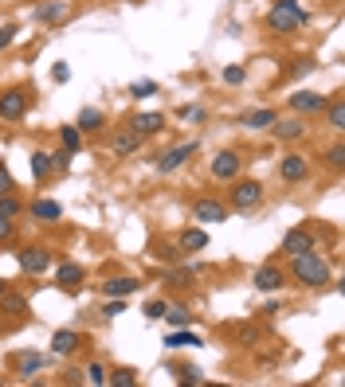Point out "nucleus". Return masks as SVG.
<instances>
[{
	"label": "nucleus",
	"mask_w": 345,
	"mask_h": 387,
	"mask_svg": "<svg viewBox=\"0 0 345 387\" xmlns=\"http://www.w3.org/2000/svg\"><path fill=\"white\" fill-rule=\"evenodd\" d=\"M306 71H314V59H302V63H295V71H290V74H306Z\"/></svg>",
	"instance_id": "46"
},
{
	"label": "nucleus",
	"mask_w": 345,
	"mask_h": 387,
	"mask_svg": "<svg viewBox=\"0 0 345 387\" xmlns=\"http://www.w3.org/2000/svg\"><path fill=\"white\" fill-rule=\"evenodd\" d=\"M48 266H51L48 251H39V247H32V251H20V270H24V274H43Z\"/></svg>",
	"instance_id": "12"
},
{
	"label": "nucleus",
	"mask_w": 345,
	"mask_h": 387,
	"mask_svg": "<svg viewBox=\"0 0 345 387\" xmlns=\"http://www.w3.org/2000/svg\"><path fill=\"white\" fill-rule=\"evenodd\" d=\"M106 384H114V387H134L137 384V372H134V368H118L114 375H106Z\"/></svg>",
	"instance_id": "29"
},
{
	"label": "nucleus",
	"mask_w": 345,
	"mask_h": 387,
	"mask_svg": "<svg viewBox=\"0 0 345 387\" xmlns=\"http://www.w3.org/2000/svg\"><path fill=\"white\" fill-rule=\"evenodd\" d=\"M290 109H298V114H322L326 109V94H318V90H298V94H290Z\"/></svg>",
	"instance_id": "7"
},
{
	"label": "nucleus",
	"mask_w": 345,
	"mask_h": 387,
	"mask_svg": "<svg viewBox=\"0 0 345 387\" xmlns=\"http://www.w3.org/2000/svg\"><path fill=\"white\" fill-rule=\"evenodd\" d=\"M177 379L181 384H204V372L200 368H177Z\"/></svg>",
	"instance_id": "34"
},
{
	"label": "nucleus",
	"mask_w": 345,
	"mask_h": 387,
	"mask_svg": "<svg viewBox=\"0 0 345 387\" xmlns=\"http://www.w3.org/2000/svg\"><path fill=\"white\" fill-rule=\"evenodd\" d=\"M59 141H63V149H67V153H79V149H83V134H79V125H63V129H59Z\"/></svg>",
	"instance_id": "25"
},
{
	"label": "nucleus",
	"mask_w": 345,
	"mask_h": 387,
	"mask_svg": "<svg viewBox=\"0 0 345 387\" xmlns=\"http://www.w3.org/2000/svg\"><path fill=\"white\" fill-rule=\"evenodd\" d=\"M314 247H318V242H314V235H310L306 227L290 231V235L283 239V251H286V254H306V251H314Z\"/></svg>",
	"instance_id": "11"
},
{
	"label": "nucleus",
	"mask_w": 345,
	"mask_h": 387,
	"mask_svg": "<svg viewBox=\"0 0 345 387\" xmlns=\"http://www.w3.org/2000/svg\"><path fill=\"white\" fill-rule=\"evenodd\" d=\"M32 16H36V24H59V20H67V16H71V8L55 0V4H39Z\"/></svg>",
	"instance_id": "18"
},
{
	"label": "nucleus",
	"mask_w": 345,
	"mask_h": 387,
	"mask_svg": "<svg viewBox=\"0 0 345 387\" xmlns=\"http://www.w3.org/2000/svg\"><path fill=\"white\" fill-rule=\"evenodd\" d=\"M302 121H279L275 118V137H283V141H295V137H302Z\"/></svg>",
	"instance_id": "26"
},
{
	"label": "nucleus",
	"mask_w": 345,
	"mask_h": 387,
	"mask_svg": "<svg viewBox=\"0 0 345 387\" xmlns=\"http://www.w3.org/2000/svg\"><path fill=\"white\" fill-rule=\"evenodd\" d=\"M8 235H12V219H8V216H0V242L8 239Z\"/></svg>",
	"instance_id": "45"
},
{
	"label": "nucleus",
	"mask_w": 345,
	"mask_h": 387,
	"mask_svg": "<svg viewBox=\"0 0 345 387\" xmlns=\"http://www.w3.org/2000/svg\"><path fill=\"white\" fill-rule=\"evenodd\" d=\"M83 379H86V384H95V387H102V384H106V368H102V364H86Z\"/></svg>",
	"instance_id": "31"
},
{
	"label": "nucleus",
	"mask_w": 345,
	"mask_h": 387,
	"mask_svg": "<svg viewBox=\"0 0 345 387\" xmlns=\"http://www.w3.org/2000/svg\"><path fill=\"white\" fill-rule=\"evenodd\" d=\"M286 286V274L279 266H263L255 274V290H263V293H275V290H283Z\"/></svg>",
	"instance_id": "10"
},
{
	"label": "nucleus",
	"mask_w": 345,
	"mask_h": 387,
	"mask_svg": "<svg viewBox=\"0 0 345 387\" xmlns=\"http://www.w3.org/2000/svg\"><path fill=\"white\" fill-rule=\"evenodd\" d=\"M137 286H141V282H137V278H126V274H122V278H110V282H106V297H130Z\"/></svg>",
	"instance_id": "22"
},
{
	"label": "nucleus",
	"mask_w": 345,
	"mask_h": 387,
	"mask_svg": "<svg viewBox=\"0 0 345 387\" xmlns=\"http://www.w3.org/2000/svg\"><path fill=\"white\" fill-rule=\"evenodd\" d=\"M48 172H51V157H48V153H36V157H32V176H36V180H43Z\"/></svg>",
	"instance_id": "32"
},
{
	"label": "nucleus",
	"mask_w": 345,
	"mask_h": 387,
	"mask_svg": "<svg viewBox=\"0 0 345 387\" xmlns=\"http://www.w3.org/2000/svg\"><path fill=\"white\" fill-rule=\"evenodd\" d=\"M330 125L333 129H345V102H342V94L330 102Z\"/></svg>",
	"instance_id": "30"
},
{
	"label": "nucleus",
	"mask_w": 345,
	"mask_h": 387,
	"mask_svg": "<svg viewBox=\"0 0 345 387\" xmlns=\"http://www.w3.org/2000/svg\"><path fill=\"white\" fill-rule=\"evenodd\" d=\"M51 79H55V83H67V79H71V67H67V63H55V67H51Z\"/></svg>",
	"instance_id": "40"
},
{
	"label": "nucleus",
	"mask_w": 345,
	"mask_h": 387,
	"mask_svg": "<svg viewBox=\"0 0 345 387\" xmlns=\"http://www.w3.org/2000/svg\"><path fill=\"white\" fill-rule=\"evenodd\" d=\"M244 125L247 129H271L275 125V109H251L244 118Z\"/></svg>",
	"instance_id": "24"
},
{
	"label": "nucleus",
	"mask_w": 345,
	"mask_h": 387,
	"mask_svg": "<svg viewBox=\"0 0 345 387\" xmlns=\"http://www.w3.org/2000/svg\"><path fill=\"white\" fill-rule=\"evenodd\" d=\"M130 94H134V98H153V94H157V83H149V79H141V83H134V86H130Z\"/></svg>",
	"instance_id": "33"
},
{
	"label": "nucleus",
	"mask_w": 345,
	"mask_h": 387,
	"mask_svg": "<svg viewBox=\"0 0 345 387\" xmlns=\"http://www.w3.org/2000/svg\"><path fill=\"white\" fill-rule=\"evenodd\" d=\"M247 74H244V67H224V83H232V86H239Z\"/></svg>",
	"instance_id": "38"
},
{
	"label": "nucleus",
	"mask_w": 345,
	"mask_h": 387,
	"mask_svg": "<svg viewBox=\"0 0 345 387\" xmlns=\"http://www.w3.org/2000/svg\"><path fill=\"white\" fill-rule=\"evenodd\" d=\"M0 216H8V219H16V216H20V204H16V200H12L8 192L0 196Z\"/></svg>",
	"instance_id": "35"
},
{
	"label": "nucleus",
	"mask_w": 345,
	"mask_h": 387,
	"mask_svg": "<svg viewBox=\"0 0 345 387\" xmlns=\"http://www.w3.org/2000/svg\"><path fill=\"white\" fill-rule=\"evenodd\" d=\"M32 216H36L39 223H55V219L63 216V207L55 204V200H39V204H32Z\"/></svg>",
	"instance_id": "23"
},
{
	"label": "nucleus",
	"mask_w": 345,
	"mask_h": 387,
	"mask_svg": "<svg viewBox=\"0 0 345 387\" xmlns=\"http://www.w3.org/2000/svg\"><path fill=\"white\" fill-rule=\"evenodd\" d=\"M75 125H79V134H95V129H102V114L95 106H83L79 109V121H75Z\"/></svg>",
	"instance_id": "21"
},
{
	"label": "nucleus",
	"mask_w": 345,
	"mask_h": 387,
	"mask_svg": "<svg viewBox=\"0 0 345 387\" xmlns=\"http://www.w3.org/2000/svg\"><path fill=\"white\" fill-rule=\"evenodd\" d=\"M193 219H200V223H224L228 211H224L220 200H197L193 204Z\"/></svg>",
	"instance_id": "9"
},
{
	"label": "nucleus",
	"mask_w": 345,
	"mask_h": 387,
	"mask_svg": "<svg viewBox=\"0 0 345 387\" xmlns=\"http://www.w3.org/2000/svg\"><path fill=\"white\" fill-rule=\"evenodd\" d=\"M188 344H193V348H200V344H204V340H200L188 325L185 328H172L169 337H165V348H188Z\"/></svg>",
	"instance_id": "20"
},
{
	"label": "nucleus",
	"mask_w": 345,
	"mask_h": 387,
	"mask_svg": "<svg viewBox=\"0 0 345 387\" xmlns=\"http://www.w3.org/2000/svg\"><path fill=\"white\" fill-rule=\"evenodd\" d=\"M212 176H216V180H235V176H239V153H232V149L216 153V157H212Z\"/></svg>",
	"instance_id": "6"
},
{
	"label": "nucleus",
	"mask_w": 345,
	"mask_h": 387,
	"mask_svg": "<svg viewBox=\"0 0 345 387\" xmlns=\"http://www.w3.org/2000/svg\"><path fill=\"white\" fill-rule=\"evenodd\" d=\"M169 282H177V286H188L193 282V266H185V270H172V278Z\"/></svg>",
	"instance_id": "43"
},
{
	"label": "nucleus",
	"mask_w": 345,
	"mask_h": 387,
	"mask_svg": "<svg viewBox=\"0 0 345 387\" xmlns=\"http://www.w3.org/2000/svg\"><path fill=\"white\" fill-rule=\"evenodd\" d=\"M28 114V94L24 90H4L0 94V118L4 121H20Z\"/></svg>",
	"instance_id": "5"
},
{
	"label": "nucleus",
	"mask_w": 345,
	"mask_h": 387,
	"mask_svg": "<svg viewBox=\"0 0 345 387\" xmlns=\"http://www.w3.org/2000/svg\"><path fill=\"white\" fill-rule=\"evenodd\" d=\"M71 157H75V153H67V149H59V153L51 157V169H67V165H71Z\"/></svg>",
	"instance_id": "41"
},
{
	"label": "nucleus",
	"mask_w": 345,
	"mask_h": 387,
	"mask_svg": "<svg viewBox=\"0 0 345 387\" xmlns=\"http://www.w3.org/2000/svg\"><path fill=\"white\" fill-rule=\"evenodd\" d=\"M79 344H83V337H79L75 328H59V333L51 337V352H55V356H71Z\"/></svg>",
	"instance_id": "13"
},
{
	"label": "nucleus",
	"mask_w": 345,
	"mask_h": 387,
	"mask_svg": "<svg viewBox=\"0 0 345 387\" xmlns=\"http://www.w3.org/2000/svg\"><path fill=\"white\" fill-rule=\"evenodd\" d=\"M122 309H126V302H122V297H110V302H106V309H102V313H106V317H118V313H122Z\"/></svg>",
	"instance_id": "44"
},
{
	"label": "nucleus",
	"mask_w": 345,
	"mask_h": 387,
	"mask_svg": "<svg viewBox=\"0 0 345 387\" xmlns=\"http://www.w3.org/2000/svg\"><path fill=\"white\" fill-rule=\"evenodd\" d=\"M204 247H208V235L200 227H188L185 235L177 239V251H185V254H197V251H204Z\"/></svg>",
	"instance_id": "19"
},
{
	"label": "nucleus",
	"mask_w": 345,
	"mask_h": 387,
	"mask_svg": "<svg viewBox=\"0 0 345 387\" xmlns=\"http://www.w3.org/2000/svg\"><path fill=\"white\" fill-rule=\"evenodd\" d=\"M279 172H283V180H290V184H295V180H306V160H302V157H298V153H286V157H283V165H279Z\"/></svg>",
	"instance_id": "17"
},
{
	"label": "nucleus",
	"mask_w": 345,
	"mask_h": 387,
	"mask_svg": "<svg viewBox=\"0 0 345 387\" xmlns=\"http://www.w3.org/2000/svg\"><path fill=\"white\" fill-rule=\"evenodd\" d=\"M48 368V356H39V352H20L16 356V375L20 379H36V372Z\"/></svg>",
	"instance_id": "8"
},
{
	"label": "nucleus",
	"mask_w": 345,
	"mask_h": 387,
	"mask_svg": "<svg viewBox=\"0 0 345 387\" xmlns=\"http://www.w3.org/2000/svg\"><path fill=\"white\" fill-rule=\"evenodd\" d=\"M0 309H4L8 317H20V313L28 309V302H24V297H16V293H8V290H4V293H0Z\"/></svg>",
	"instance_id": "27"
},
{
	"label": "nucleus",
	"mask_w": 345,
	"mask_h": 387,
	"mask_svg": "<svg viewBox=\"0 0 345 387\" xmlns=\"http://www.w3.org/2000/svg\"><path fill=\"white\" fill-rule=\"evenodd\" d=\"M4 192H12V172L4 169V160H0V196Z\"/></svg>",
	"instance_id": "42"
},
{
	"label": "nucleus",
	"mask_w": 345,
	"mask_h": 387,
	"mask_svg": "<svg viewBox=\"0 0 345 387\" xmlns=\"http://www.w3.org/2000/svg\"><path fill=\"white\" fill-rule=\"evenodd\" d=\"M161 125H165V118H161V114H134V118H130V129H134L137 137L157 134Z\"/></svg>",
	"instance_id": "15"
},
{
	"label": "nucleus",
	"mask_w": 345,
	"mask_h": 387,
	"mask_svg": "<svg viewBox=\"0 0 345 387\" xmlns=\"http://www.w3.org/2000/svg\"><path fill=\"white\" fill-rule=\"evenodd\" d=\"M295 278L302 282V286H326V282H330V262L318 258L314 251L295 254Z\"/></svg>",
	"instance_id": "1"
},
{
	"label": "nucleus",
	"mask_w": 345,
	"mask_h": 387,
	"mask_svg": "<svg viewBox=\"0 0 345 387\" xmlns=\"http://www.w3.org/2000/svg\"><path fill=\"white\" fill-rule=\"evenodd\" d=\"M4 290H8V282H4V278H0V293H4Z\"/></svg>",
	"instance_id": "47"
},
{
	"label": "nucleus",
	"mask_w": 345,
	"mask_h": 387,
	"mask_svg": "<svg viewBox=\"0 0 345 387\" xmlns=\"http://www.w3.org/2000/svg\"><path fill=\"white\" fill-rule=\"evenodd\" d=\"M165 321H169L172 328H185L188 321H193V317H188V309H185V305H169V309H165Z\"/></svg>",
	"instance_id": "28"
},
{
	"label": "nucleus",
	"mask_w": 345,
	"mask_h": 387,
	"mask_svg": "<svg viewBox=\"0 0 345 387\" xmlns=\"http://www.w3.org/2000/svg\"><path fill=\"white\" fill-rule=\"evenodd\" d=\"M83 278H86V274H83V266H75V262H63V266L59 270H55V282H59V290H79V286H83Z\"/></svg>",
	"instance_id": "14"
},
{
	"label": "nucleus",
	"mask_w": 345,
	"mask_h": 387,
	"mask_svg": "<svg viewBox=\"0 0 345 387\" xmlns=\"http://www.w3.org/2000/svg\"><path fill=\"white\" fill-rule=\"evenodd\" d=\"M165 309H169L165 302H149L146 305V317H149V321H161V317H165Z\"/></svg>",
	"instance_id": "39"
},
{
	"label": "nucleus",
	"mask_w": 345,
	"mask_h": 387,
	"mask_svg": "<svg viewBox=\"0 0 345 387\" xmlns=\"http://www.w3.org/2000/svg\"><path fill=\"white\" fill-rule=\"evenodd\" d=\"M200 153V145L197 141H185V145H172L169 153H165V157L157 160V172H177L181 169V165H185V160H193Z\"/></svg>",
	"instance_id": "3"
},
{
	"label": "nucleus",
	"mask_w": 345,
	"mask_h": 387,
	"mask_svg": "<svg viewBox=\"0 0 345 387\" xmlns=\"http://www.w3.org/2000/svg\"><path fill=\"white\" fill-rule=\"evenodd\" d=\"M326 160H330V169H345V145H333L326 153Z\"/></svg>",
	"instance_id": "36"
},
{
	"label": "nucleus",
	"mask_w": 345,
	"mask_h": 387,
	"mask_svg": "<svg viewBox=\"0 0 345 387\" xmlns=\"http://www.w3.org/2000/svg\"><path fill=\"white\" fill-rule=\"evenodd\" d=\"M259 200H263V184H255V180H235V188H232V204L239 207V211H251Z\"/></svg>",
	"instance_id": "4"
},
{
	"label": "nucleus",
	"mask_w": 345,
	"mask_h": 387,
	"mask_svg": "<svg viewBox=\"0 0 345 387\" xmlns=\"http://www.w3.org/2000/svg\"><path fill=\"white\" fill-rule=\"evenodd\" d=\"M137 145H141V137H137L134 129H122V134H114L110 153L114 157H130V153H137Z\"/></svg>",
	"instance_id": "16"
},
{
	"label": "nucleus",
	"mask_w": 345,
	"mask_h": 387,
	"mask_svg": "<svg viewBox=\"0 0 345 387\" xmlns=\"http://www.w3.org/2000/svg\"><path fill=\"white\" fill-rule=\"evenodd\" d=\"M16 32H20V28H16V24H4V28H0V51H4V48H12Z\"/></svg>",
	"instance_id": "37"
},
{
	"label": "nucleus",
	"mask_w": 345,
	"mask_h": 387,
	"mask_svg": "<svg viewBox=\"0 0 345 387\" xmlns=\"http://www.w3.org/2000/svg\"><path fill=\"white\" fill-rule=\"evenodd\" d=\"M267 24H271L275 32H295V28L306 24V12L298 8V0H279L271 12H267Z\"/></svg>",
	"instance_id": "2"
}]
</instances>
